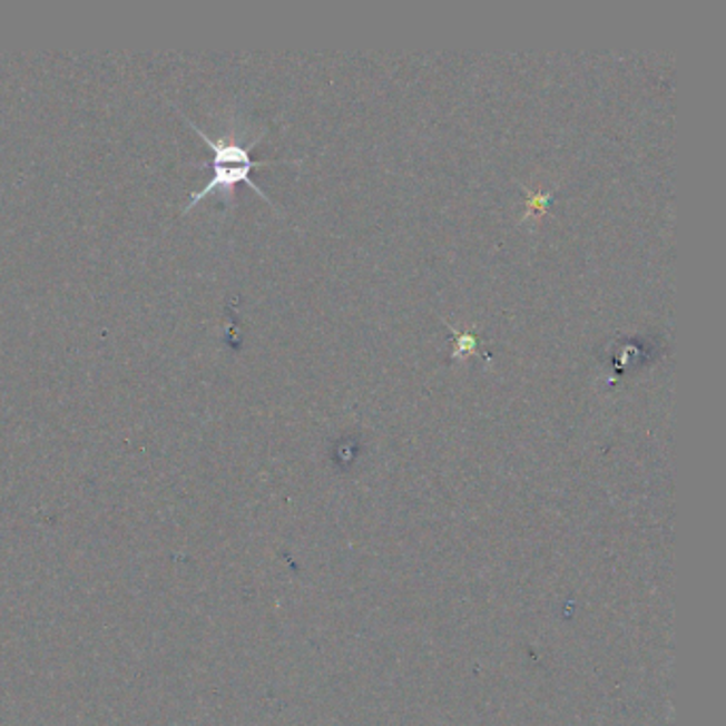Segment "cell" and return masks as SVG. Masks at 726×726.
<instances>
[{
	"instance_id": "obj_1",
	"label": "cell",
	"mask_w": 726,
	"mask_h": 726,
	"mask_svg": "<svg viewBox=\"0 0 726 726\" xmlns=\"http://www.w3.org/2000/svg\"><path fill=\"white\" fill-rule=\"evenodd\" d=\"M188 124L193 126L194 130L198 133V137L207 144V146L212 147V151H214V160H212V169H214V177L207 182V186L203 188V190H198V193H194L193 196H190V200H188V205L184 207V214H188V212H193L194 207L203 200V198H207V196H212L214 193H222L226 198H230L233 196V193H235V186H239V184H247L254 193L258 194V196H263L265 200H268L267 194L263 193L252 179H249V173L252 170L256 169V167H263V165H273L275 160H252V156H249V149H252V146L249 147H243L239 146V144H228V141H214L207 133H203L194 121L188 120ZM271 203V200H268Z\"/></svg>"
},
{
	"instance_id": "obj_2",
	"label": "cell",
	"mask_w": 726,
	"mask_h": 726,
	"mask_svg": "<svg viewBox=\"0 0 726 726\" xmlns=\"http://www.w3.org/2000/svg\"><path fill=\"white\" fill-rule=\"evenodd\" d=\"M454 335H457V352L452 356L459 359L462 354H480L478 352V340L471 333H457L454 331Z\"/></svg>"
},
{
	"instance_id": "obj_3",
	"label": "cell",
	"mask_w": 726,
	"mask_h": 726,
	"mask_svg": "<svg viewBox=\"0 0 726 726\" xmlns=\"http://www.w3.org/2000/svg\"><path fill=\"white\" fill-rule=\"evenodd\" d=\"M550 203V194H534L533 200L529 203V214H541L546 209V205Z\"/></svg>"
}]
</instances>
